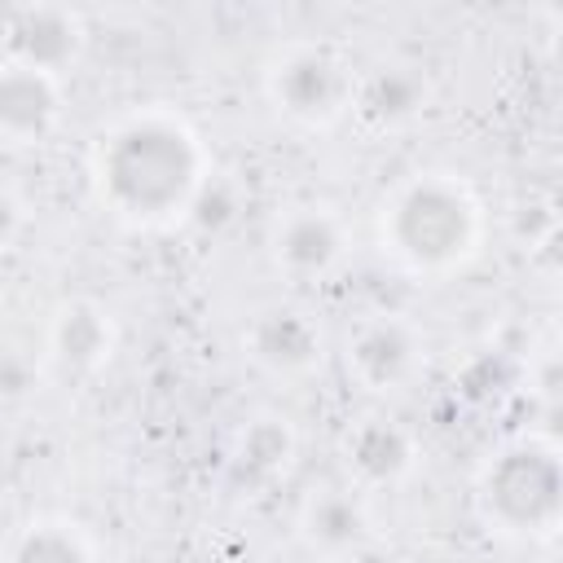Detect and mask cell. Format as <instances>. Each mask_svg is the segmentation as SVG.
<instances>
[{
	"instance_id": "obj_1",
	"label": "cell",
	"mask_w": 563,
	"mask_h": 563,
	"mask_svg": "<svg viewBox=\"0 0 563 563\" xmlns=\"http://www.w3.org/2000/svg\"><path fill=\"white\" fill-rule=\"evenodd\" d=\"M202 150L185 119L141 110L97 136L92 180L101 202L132 224H163L189 211L202 185Z\"/></svg>"
},
{
	"instance_id": "obj_2",
	"label": "cell",
	"mask_w": 563,
	"mask_h": 563,
	"mask_svg": "<svg viewBox=\"0 0 563 563\" xmlns=\"http://www.w3.org/2000/svg\"><path fill=\"white\" fill-rule=\"evenodd\" d=\"M479 238V211L457 180L422 176L396 194L383 216V246L418 268V273H449L457 268Z\"/></svg>"
},
{
	"instance_id": "obj_3",
	"label": "cell",
	"mask_w": 563,
	"mask_h": 563,
	"mask_svg": "<svg viewBox=\"0 0 563 563\" xmlns=\"http://www.w3.org/2000/svg\"><path fill=\"white\" fill-rule=\"evenodd\" d=\"M484 510L506 532L545 537L559 519V462L545 444H515L484 471Z\"/></svg>"
},
{
	"instance_id": "obj_4",
	"label": "cell",
	"mask_w": 563,
	"mask_h": 563,
	"mask_svg": "<svg viewBox=\"0 0 563 563\" xmlns=\"http://www.w3.org/2000/svg\"><path fill=\"white\" fill-rule=\"evenodd\" d=\"M352 66L321 44H295L268 66V97L299 128H330L352 110Z\"/></svg>"
},
{
	"instance_id": "obj_5",
	"label": "cell",
	"mask_w": 563,
	"mask_h": 563,
	"mask_svg": "<svg viewBox=\"0 0 563 563\" xmlns=\"http://www.w3.org/2000/svg\"><path fill=\"white\" fill-rule=\"evenodd\" d=\"M4 62L57 75L66 70L79 48H84V22L79 13L62 9V4H22L4 13Z\"/></svg>"
},
{
	"instance_id": "obj_6",
	"label": "cell",
	"mask_w": 563,
	"mask_h": 563,
	"mask_svg": "<svg viewBox=\"0 0 563 563\" xmlns=\"http://www.w3.org/2000/svg\"><path fill=\"white\" fill-rule=\"evenodd\" d=\"M418 369V334L400 317H374L347 339V374L365 391H396Z\"/></svg>"
},
{
	"instance_id": "obj_7",
	"label": "cell",
	"mask_w": 563,
	"mask_h": 563,
	"mask_svg": "<svg viewBox=\"0 0 563 563\" xmlns=\"http://www.w3.org/2000/svg\"><path fill=\"white\" fill-rule=\"evenodd\" d=\"M62 119V88L57 75L0 62V136L31 145L44 141Z\"/></svg>"
},
{
	"instance_id": "obj_8",
	"label": "cell",
	"mask_w": 563,
	"mask_h": 563,
	"mask_svg": "<svg viewBox=\"0 0 563 563\" xmlns=\"http://www.w3.org/2000/svg\"><path fill=\"white\" fill-rule=\"evenodd\" d=\"M246 352L273 374H308L321 361V330L303 308H268L251 321Z\"/></svg>"
},
{
	"instance_id": "obj_9",
	"label": "cell",
	"mask_w": 563,
	"mask_h": 563,
	"mask_svg": "<svg viewBox=\"0 0 563 563\" xmlns=\"http://www.w3.org/2000/svg\"><path fill=\"white\" fill-rule=\"evenodd\" d=\"M273 255L290 277H321L343 255V229L325 207H295L277 220Z\"/></svg>"
},
{
	"instance_id": "obj_10",
	"label": "cell",
	"mask_w": 563,
	"mask_h": 563,
	"mask_svg": "<svg viewBox=\"0 0 563 563\" xmlns=\"http://www.w3.org/2000/svg\"><path fill=\"white\" fill-rule=\"evenodd\" d=\"M303 541L321 554H347L361 550L369 537V510L352 488H321L299 510Z\"/></svg>"
},
{
	"instance_id": "obj_11",
	"label": "cell",
	"mask_w": 563,
	"mask_h": 563,
	"mask_svg": "<svg viewBox=\"0 0 563 563\" xmlns=\"http://www.w3.org/2000/svg\"><path fill=\"white\" fill-rule=\"evenodd\" d=\"M343 453L361 484H396L413 466V435L391 418H365L347 431Z\"/></svg>"
},
{
	"instance_id": "obj_12",
	"label": "cell",
	"mask_w": 563,
	"mask_h": 563,
	"mask_svg": "<svg viewBox=\"0 0 563 563\" xmlns=\"http://www.w3.org/2000/svg\"><path fill=\"white\" fill-rule=\"evenodd\" d=\"M48 347L53 356L66 365V369H97L110 347H114V325L106 317V308H97L92 299H70L62 303V312L53 317V330H48Z\"/></svg>"
},
{
	"instance_id": "obj_13",
	"label": "cell",
	"mask_w": 563,
	"mask_h": 563,
	"mask_svg": "<svg viewBox=\"0 0 563 563\" xmlns=\"http://www.w3.org/2000/svg\"><path fill=\"white\" fill-rule=\"evenodd\" d=\"M427 84L413 66H374L369 75L356 79L352 110H361L374 123H405L422 110Z\"/></svg>"
},
{
	"instance_id": "obj_14",
	"label": "cell",
	"mask_w": 563,
	"mask_h": 563,
	"mask_svg": "<svg viewBox=\"0 0 563 563\" xmlns=\"http://www.w3.org/2000/svg\"><path fill=\"white\" fill-rule=\"evenodd\" d=\"M290 453H295V435L282 418H255L238 449H233V475L246 484V488H260V484H273L277 475H286L290 466Z\"/></svg>"
},
{
	"instance_id": "obj_15",
	"label": "cell",
	"mask_w": 563,
	"mask_h": 563,
	"mask_svg": "<svg viewBox=\"0 0 563 563\" xmlns=\"http://www.w3.org/2000/svg\"><path fill=\"white\" fill-rule=\"evenodd\" d=\"M9 563H88V545L66 523H35L13 545Z\"/></svg>"
},
{
	"instance_id": "obj_16",
	"label": "cell",
	"mask_w": 563,
	"mask_h": 563,
	"mask_svg": "<svg viewBox=\"0 0 563 563\" xmlns=\"http://www.w3.org/2000/svg\"><path fill=\"white\" fill-rule=\"evenodd\" d=\"M238 185L233 180H224V176H202V185H198V194H194V202H189V220L198 224V229H207V233H220V229H229L233 220H238Z\"/></svg>"
},
{
	"instance_id": "obj_17",
	"label": "cell",
	"mask_w": 563,
	"mask_h": 563,
	"mask_svg": "<svg viewBox=\"0 0 563 563\" xmlns=\"http://www.w3.org/2000/svg\"><path fill=\"white\" fill-rule=\"evenodd\" d=\"M40 369H35V356L18 343H0V396L4 400H18L35 387Z\"/></svg>"
},
{
	"instance_id": "obj_18",
	"label": "cell",
	"mask_w": 563,
	"mask_h": 563,
	"mask_svg": "<svg viewBox=\"0 0 563 563\" xmlns=\"http://www.w3.org/2000/svg\"><path fill=\"white\" fill-rule=\"evenodd\" d=\"M22 233V202L0 189V251Z\"/></svg>"
},
{
	"instance_id": "obj_19",
	"label": "cell",
	"mask_w": 563,
	"mask_h": 563,
	"mask_svg": "<svg viewBox=\"0 0 563 563\" xmlns=\"http://www.w3.org/2000/svg\"><path fill=\"white\" fill-rule=\"evenodd\" d=\"M0 295H4V290H0Z\"/></svg>"
}]
</instances>
